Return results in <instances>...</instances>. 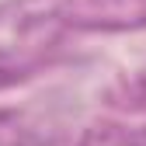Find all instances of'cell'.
<instances>
[{
  "label": "cell",
  "instance_id": "6da1fadb",
  "mask_svg": "<svg viewBox=\"0 0 146 146\" xmlns=\"http://www.w3.org/2000/svg\"><path fill=\"white\" fill-rule=\"evenodd\" d=\"M11 77H14V70L7 66V59H4V56H0V84H7Z\"/></svg>",
  "mask_w": 146,
  "mask_h": 146
}]
</instances>
